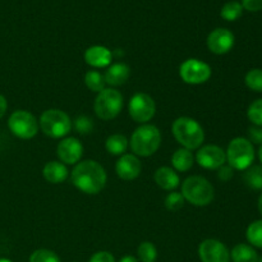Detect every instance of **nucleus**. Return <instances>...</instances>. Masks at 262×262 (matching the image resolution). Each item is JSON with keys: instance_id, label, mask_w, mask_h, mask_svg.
Instances as JSON below:
<instances>
[{"instance_id": "nucleus-40", "label": "nucleus", "mask_w": 262, "mask_h": 262, "mask_svg": "<svg viewBox=\"0 0 262 262\" xmlns=\"http://www.w3.org/2000/svg\"><path fill=\"white\" fill-rule=\"evenodd\" d=\"M258 159H260V163L262 164V145L258 148Z\"/></svg>"}, {"instance_id": "nucleus-19", "label": "nucleus", "mask_w": 262, "mask_h": 262, "mask_svg": "<svg viewBox=\"0 0 262 262\" xmlns=\"http://www.w3.org/2000/svg\"><path fill=\"white\" fill-rule=\"evenodd\" d=\"M155 183L158 184L160 188L165 189V191H173L181 183V178H179L178 173L174 169L169 168V166H161L155 171Z\"/></svg>"}, {"instance_id": "nucleus-32", "label": "nucleus", "mask_w": 262, "mask_h": 262, "mask_svg": "<svg viewBox=\"0 0 262 262\" xmlns=\"http://www.w3.org/2000/svg\"><path fill=\"white\" fill-rule=\"evenodd\" d=\"M184 197L181 192H171L165 199V207L169 211H178L184 206Z\"/></svg>"}, {"instance_id": "nucleus-17", "label": "nucleus", "mask_w": 262, "mask_h": 262, "mask_svg": "<svg viewBox=\"0 0 262 262\" xmlns=\"http://www.w3.org/2000/svg\"><path fill=\"white\" fill-rule=\"evenodd\" d=\"M130 76V69L124 63H114L110 64L104 74V78L106 84L112 87H118L124 84Z\"/></svg>"}, {"instance_id": "nucleus-42", "label": "nucleus", "mask_w": 262, "mask_h": 262, "mask_svg": "<svg viewBox=\"0 0 262 262\" xmlns=\"http://www.w3.org/2000/svg\"><path fill=\"white\" fill-rule=\"evenodd\" d=\"M257 262H262V257L261 258H258V261Z\"/></svg>"}, {"instance_id": "nucleus-29", "label": "nucleus", "mask_w": 262, "mask_h": 262, "mask_svg": "<svg viewBox=\"0 0 262 262\" xmlns=\"http://www.w3.org/2000/svg\"><path fill=\"white\" fill-rule=\"evenodd\" d=\"M30 262H61L55 252L46 248H40L32 252L30 256Z\"/></svg>"}, {"instance_id": "nucleus-38", "label": "nucleus", "mask_w": 262, "mask_h": 262, "mask_svg": "<svg viewBox=\"0 0 262 262\" xmlns=\"http://www.w3.org/2000/svg\"><path fill=\"white\" fill-rule=\"evenodd\" d=\"M119 262H138V260L136 257H133V256L127 255V256H124V257L120 258Z\"/></svg>"}, {"instance_id": "nucleus-14", "label": "nucleus", "mask_w": 262, "mask_h": 262, "mask_svg": "<svg viewBox=\"0 0 262 262\" xmlns=\"http://www.w3.org/2000/svg\"><path fill=\"white\" fill-rule=\"evenodd\" d=\"M56 155L59 160L66 165H74L81 160L83 155V146L77 138L67 137L59 142L56 147Z\"/></svg>"}, {"instance_id": "nucleus-9", "label": "nucleus", "mask_w": 262, "mask_h": 262, "mask_svg": "<svg viewBox=\"0 0 262 262\" xmlns=\"http://www.w3.org/2000/svg\"><path fill=\"white\" fill-rule=\"evenodd\" d=\"M129 117L140 124H146L154 118L156 113V104L150 95L137 92L133 95L128 104Z\"/></svg>"}, {"instance_id": "nucleus-18", "label": "nucleus", "mask_w": 262, "mask_h": 262, "mask_svg": "<svg viewBox=\"0 0 262 262\" xmlns=\"http://www.w3.org/2000/svg\"><path fill=\"white\" fill-rule=\"evenodd\" d=\"M42 176L46 182L51 184H60L67 181L69 176L68 168L61 161H49L42 169Z\"/></svg>"}, {"instance_id": "nucleus-20", "label": "nucleus", "mask_w": 262, "mask_h": 262, "mask_svg": "<svg viewBox=\"0 0 262 262\" xmlns=\"http://www.w3.org/2000/svg\"><path fill=\"white\" fill-rule=\"evenodd\" d=\"M230 258H232L233 262H257L258 255L257 251L251 245L238 243L230 251Z\"/></svg>"}, {"instance_id": "nucleus-22", "label": "nucleus", "mask_w": 262, "mask_h": 262, "mask_svg": "<svg viewBox=\"0 0 262 262\" xmlns=\"http://www.w3.org/2000/svg\"><path fill=\"white\" fill-rule=\"evenodd\" d=\"M128 145H129V141H128V138L125 137L124 135L115 133V135L109 136V137L106 138L105 148H106V151L110 155L122 156L124 155V152L127 151Z\"/></svg>"}, {"instance_id": "nucleus-30", "label": "nucleus", "mask_w": 262, "mask_h": 262, "mask_svg": "<svg viewBox=\"0 0 262 262\" xmlns=\"http://www.w3.org/2000/svg\"><path fill=\"white\" fill-rule=\"evenodd\" d=\"M73 127L76 132L79 133V135H90L94 130V120L91 118L86 117V115H79V117L74 119Z\"/></svg>"}, {"instance_id": "nucleus-23", "label": "nucleus", "mask_w": 262, "mask_h": 262, "mask_svg": "<svg viewBox=\"0 0 262 262\" xmlns=\"http://www.w3.org/2000/svg\"><path fill=\"white\" fill-rule=\"evenodd\" d=\"M243 181L250 188L256 191L262 189V165H251L250 168L246 169Z\"/></svg>"}, {"instance_id": "nucleus-15", "label": "nucleus", "mask_w": 262, "mask_h": 262, "mask_svg": "<svg viewBox=\"0 0 262 262\" xmlns=\"http://www.w3.org/2000/svg\"><path fill=\"white\" fill-rule=\"evenodd\" d=\"M142 170L141 161L135 154H124L120 156L115 165L117 176L123 181H133L138 178Z\"/></svg>"}, {"instance_id": "nucleus-34", "label": "nucleus", "mask_w": 262, "mask_h": 262, "mask_svg": "<svg viewBox=\"0 0 262 262\" xmlns=\"http://www.w3.org/2000/svg\"><path fill=\"white\" fill-rule=\"evenodd\" d=\"M89 262H115V258L107 251H100V252L94 253Z\"/></svg>"}, {"instance_id": "nucleus-11", "label": "nucleus", "mask_w": 262, "mask_h": 262, "mask_svg": "<svg viewBox=\"0 0 262 262\" xmlns=\"http://www.w3.org/2000/svg\"><path fill=\"white\" fill-rule=\"evenodd\" d=\"M196 161L201 168L207 170H217L227 163V154L216 145H206L199 148Z\"/></svg>"}, {"instance_id": "nucleus-10", "label": "nucleus", "mask_w": 262, "mask_h": 262, "mask_svg": "<svg viewBox=\"0 0 262 262\" xmlns=\"http://www.w3.org/2000/svg\"><path fill=\"white\" fill-rule=\"evenodd\" d=\"M211 67L200 59H187L179 67L182 81L188 84H202L211 77Z\"/></svg>"}, {"instance_id": "nucleus-12", "label": "nucleus", "mask_w": 262, "mask_h": 262, "mask_svg": "<svg viewBox=\"0 0 262 262\" xmlns=\"http://www.w3.org/2000/svg\"><path fill=\"white\" fill-rule=\"evenodd\" d=\"M199 256L202 262H229L230 252L227 246L217 239H205L199 247Z\"/></svg>"}, {"instance_id": "nucleus-27", "label": "nucleus", "mask_w": 262, "mask_h": 262, "mask_svg": "<svg viewBox=\"0 0 262 262\" xmlns=\"http://www.w3.org/2000/svg\"><path fill=\"white\" fill-rule=\"evenodd\" d=\"M245 83L251 91L262 92V69L253 68L245 76Z\"/></svg>"}, {"instance_id": "nucleus-3", "label": "nucleus", "mask_w": 262, "mask_h": 262, "mask_svg": "<svg viewBox=\"0 0 262 262\" xmlns=\"http://www.w3.org/2000/svg\"><path fill=\"white\" fill-rule=\"evenodd\" d=\"M130 148L136 156L148 158L159 150L161 145V133L154 124H141L130 137Z\"/></svg>"}, {"instance_id": "nucleus-4", "label": "nucleus", "mask_w": 262, "mask_h": 262, "mask_svg": "<svg viewBox=\"0 0 262 262\" xmlns=\"http://www.w3.org/2000/svg\"><path fill=\"white\" fill-rule=\"evenodd\" d=\"M182 196L193 206H207L212 202L215 191L212 184L201 176L188 177L182 184Z\"/></svg>"}, {"instance_id": "nucleus-7", "label": "nucleus", "mask_w": 262, "mask_h": 262, "mask_svg": "<svg viewBox=\"0 0 262 262\" xmlns=\"http://www.w3.org/2000/svg\"><path fill=\"white\" fill-rule=\"evenodd\" d=\"M123 107V95L118 90L104 89L95 99V114L102 120H112L119 115Z\"/></svg>"}, {"instance_id": "nucleus-25", "label": "nucleus", "mask_w": 262, "mask_h": 262, "mask_svg": "<svg viewBox=\"0 0 262 262\" xmlns=\"http://www.w3.org/2000/svg\"><path fill=\"white\" fill-rule=\"evenodd\" d=\"M84 83H86L87 89L91 90L94 92H101L102 90L106 86V82H105L104 74H101L97 71H89L84 74Z\"/></svg>"}, {"instance_id": "nucleus-31", "label": "nucleus", "mask_w": 262, "mask_h": 262, "mask_svg": "<svg viewBox=\"0 0 262 262\" xmlns=\"http://www.w3.org/2000/svg\"><path fill=\"white\" fill-rule=\"evenodd\" d=\"M247 117L253 125L262 127V99L255 100L252 104L248 106Z\"/></svg>"}, {"instance_id": "nucleus-6", "label": "nucleus", "mask_w": 262, "mask_h": 262, "mask_svg": "<svg viewBox=\"0 0 262 262\" xmlns=\"http://www.w3.org/2000/svg\"><path fill=\"white\" fill-rule=\"evenodd\" d=\"M43 135L50 138H63L71 132L72 120L66 112L60 109H49L41 114L38 122Z\"/></svg>"}, {"instance_id": "nucleus-37", "label": "nucleus", "mask_w": 262, "mask_h": 262, "mask_svg": "<svg viewBox=\"0 0 262 262\" xmlns=\"http://www.w3.org/2000/svg\"><path fill=\"white\" fill-rule=\"evenodd\" d=\"M8 109V101L3 95H0V118H3L7 113Z\"/></svg>"}, {"instance_id": "nucleus-1", "label": "nucleus", "mask_w": 262, "mask_h": 262, "mask_svg": "<svg viewBox=\"0 0 262 262\" xmlns=\"http://www.w3.org/2000/svg\"><path fill=\"white\" fill-rule=\"evenodd\" d=\"M73 186L86 194H97L106 184V171L95 160L79 161L71 173Z\"/></svg>"}, {"instance_id": "nucleus-13", "label": "nucleus", "mask_w": 262, "mask_h": 262, "mask_svg": "<svg viewBox=\"0 0 262 262\" xmlns=\"http://www.w3.org/2000/svg\"><path fill=\"white\" fill-rule=\"evenodd\" d=\"M235 42V37L228 28H216L207 36V48L212 54L224 55L229 53Z\"/></svg>"}, {"instance_id": "nucleus-33", "label": "nucleus", "mask_w": 262, "mask_h": 262, "mask_svg": "<svg viewBox=\"0 0 262 262\" xmlns=\"http://www.w3.org/2000/svg\"><path fill=\"white\" fill-rule=\"evenodd\" d=\"M248 141L252 145H262V127L253 125L248 129Z\"/></svg>"}, {"instance_id": "nucleus-36", "label": "nucleus", "mask_w": 262, "mask_h": 262, "mask_svg": "<svg viewBox=\"0 0 262 262\" xmlns=\"http://www.w3.org/2000/svg\"><path fill=\"white\" fill-rule=\"evenodd\" d=\"M243 9L248 10V12H258L262 10V0H242Z\"/></svg>"}, {"instance_id": "nucleus-8", "label": "nucleus", "mask_w": 262, "mask_h": 262, "mask_svg": "<svg viewBox=\"0 0 262 262\" xmlns=\"http://www.w3.org/2000/svg\"><path fill=\"white\" fill-rule=\"evenodd\" d=\"M8 127L10 132L20 140H31L38 132L37 119L27 110L13 112L8 119Z\"/></svg>"}, {"instance_id": "nucleus-35", "label": "nucleus", "mask_w": 262, "mask_h": 262, "mask_svg": "<svg viewBox=\"0 0 262 262\" xmlns=\"http://www.w3.org/2000/svg\"><path fill=\"white\" fill-rule=\"evenodd\" d=\"M234 176V169L229 165H223L222 168L217 169V178L223 182H228L233 178Z\"/></svg>"}, {"instance_id": "nucleus-5", "label": "nucleus", "mask_w": 262, "mask_h": 262, "mask_svg": "<svg viewBox=\"0 0 262 262\" xmlns=\"http://www.w3.org/2000/svg\"><path fill=\"white\" fill-rule=\"evenodd\" d=\"M227 161L229 166H232L234 170H242L250 168L255 161V147L252 143L245 137H235L228 145L227 151Z\"/></svg>"}, {"instance_id": "nucleus-39", "label": "nucleus", "mask_w": 262, "mask_h": 262, "mask_svg": "<svg viewBox=\"0 0 262 262\" xmlns=\"http://www.w3.org/2000/svg\"><path fill=\"white\" fill-rule=\"evenodd\" d=\"M257 209H258V211H260V214L262 215V193L260 194V197H258V201H257Z\"/></svg>"}, {"instance_id": "nucleus-28", "label": "nucleus", "mask_w": 262, "mask_h": 262, "mask_svg": "<svg viewBox=\"0 0 262 262\" xmlns=\"http://www.w3.org/2000/svg\"><path fill=\"white\" fill-rule=\"evenodd\" d=\"M137 255L141 262H155L158 258V250L151 242H142L137 248Z\"/></svg>"}, {"instance_id": "nucleus-2", "label": "nucleus", "mask_w": 262, "mask_h": 262, "mask_svg": "<svg viewBox=\"0 0 262 262\" xmlns=\"http://www.w3.org/2000/svg\"><path fill=\"white\" fill-rule=\"evenodd\" d=\"M171 132L177 142L187 150L200 148L205 141V130L202 125L189 117L177 118L171 125Z\"/></svg>"}, {"instance_id": "nucleus-24", "label": "nucleus", "mask_w": 262, "mask_h": 262, "mask_svg": "<svg viewBox=\"0 0 262 262\" xmlns=\"http://www.w3.org/2000/svg\"><path fill=\"white\" fill-rule=\"evenodd\" d=\"M246 238L252 247L262 248V219L255 220L248 225Z\"/></svg>"}, {"instance_id": "nucleus-21", "label": "nucleus", "mask_w": 262, "mask_h": 262, "mask_svg": "<svg viewBox=\"0 0 262 262\" xmlns=\"http://www.w3.org/2000/svg\"><path fill=\"white\" fill-rule=\"evenodd\" d=\"M194 156L191 150L182 147L178 148L171 156V165L177 171H188L193 166Z\"/></svg>"}, {"instance_id": "nucleus-26", "label": "nucleus", "mask_w": 262, "mask_h": 262, "mask_svg": "<svg viewBox=\"0 0 262 262\" xmlns=\"http://www.w3.org/2000/svg\"><path fill=\"white\" fill-rule=\"evenodd\" d=\"M243 13V7L241 3L238 2H228L224 7L222 8V12H220V15H222L223 19L228 20V22H234L238 18L242 15Z\"/></svg>"}, {"instance_id": "nucleus-41", "label": "nucleus", "mask_w": 262, "mask_h": 262, "mask_svg": "<svg viewBox=\"0 0 262 262\" xmlns=\"http://www.w3.org/2000/svg\"><path fill=\"white\" fill-rule=\"evenodd\" d=\"M0 262H13V261L8 260V258H0Z\"/></svg>"}, {"instance_id": "nucleus-16", "label": "nucleus", "mask_w": 262, "mask_h": 262, "mask_svg": "<svg viewBox=\"0 0 262 262\" xmlns=\"http://www.w3.org/2000/svg\"><path fill=\"white\" fill-rule=\"evenodd\" d=\"M113 51L101 45L91 46L84 53V61L92 68H106L112 64Z\"/></svg>"}]
</instances>
